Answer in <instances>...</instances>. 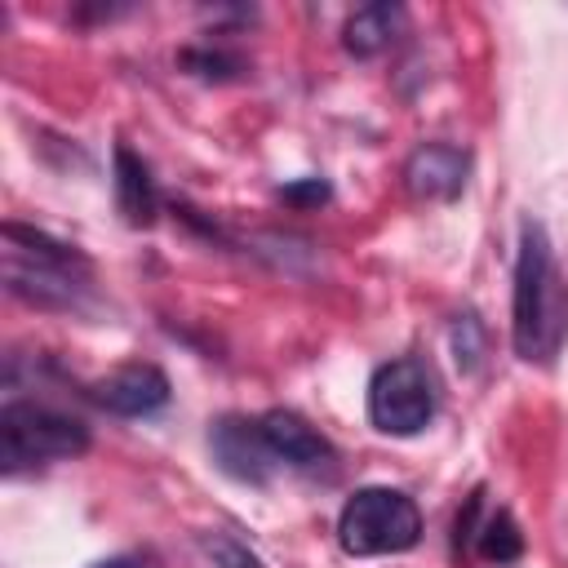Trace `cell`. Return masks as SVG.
<instances>
[{
    "label": "cell",
    "instance_id": "cell-1",
    "mask_svg": "<svg viewBox=\"0 0 568 568\" xmlns=\"http://www.w3.org/2000/svg\"><path fill=\"white\" fill-rule=\"evenodd\" d=\"M515 351L528 364H550L568 337V280L550 253L541 222L519 226V257H515Z\"/></svg>",
    "mask_w": 568,
    "mask_h": 568
},
{
    "label": "cell",
    "instance_id": "cell-2",
    "mask_svg": "<svg viewBox=\"0 0 568 568\" xmlns=\"http://www.w3.org/2000/svg\"><path fill=\"white\" fill-rule=\"evenodd\" d=\"M4 244H9L4 248V275H9L13 293H22L40 306H53V302L71 306L75 302V293L84 288V275H89V262L75 248H67V244L31 231V226H18V222H4Z\"/></svg>",
    "mask_w": 568,
    "mask_h": 568
},
{
    "label": "cell",
    "instance_id": "cell-3",
    "mask_svg": "<svg viewBox=\"0 0 568 568\" xmlns=\"http://www.w3.org/2000/svg\"><path fill=\"white\" fill-rule=\"evenodd\" d=\"M417 537H422L417 501L399 488H359L337 515V541L355 559L413 550Z\"/></svg>",
    "mask_w": 568,
    "mask_h": 568
},
{
    "label": "cell",
    "instance_id": "cell-4",
    "mask_svg": "<svg viewBox=\"0 0 568 568\" xmlns=\"http://www.w3.org/2000/svg\"><path fill=\"white\" fill-rule=\"evenodd\" d=\"M89 448L84 422L44 408V404H4L0 408V462L4 475H18L40 462H67Z\"/></svg>",
    "mask_w": 568,
    "mask_h": 568
},
{
    "label": "cell",
    "instance_id": "cell-5",
    "mask_svg": "<svg viewBox=\"0 0 568 568\" xmlns=\"http://www.w3.org/2000/svg\"><path fill=\"white\" fill-rule=\"evenodd\" d=\"M368 417L382 435H417L435 417V377L422 359L404 355L373 373Z\"/></svg>",
    "mask_w": 568,
    "mask_h": 568
},
{
    "label": "cell",
    "instance_id": "cell-6",
    "mask_svg": "<svg viewBox=\"0 0 568 568\" xmlns=\"http://www.w3.org/2000/svg\"><path fill=\"white\" fill-rule=\"evenodd\" d=\"M209 448H213V462L240 484H266L284 466L266 444L262 422H248V417H222L209 435Z\"/></svg>",
    "mask_w": 568,
    "mask_h": 568
},
{
    "label": "cell",
    "instance_id": "cell-7",
    "mask_svg": "<svg viewBox=\"0 0 568 568\" xmlns=\"http://www.w3.org/2000/svg\"><path fill=\"white\" fill-rule=\"evenodd\" d=\"M466 173H470V155L448 146V142H422L404 160V186L417 200H453V195H462Z\"/></svg>",
    "mask_w": 568,
    "mask_h": 568
},
{
    "label": "cell",
    "instance_id": "cell-8",
    "mask_svg": "<svg viewBox=\"0 0 568 568\" xmlns=\"http://www.w3.org/2000/svg\"><path fill=\"white\" fill-rule=\"evenodd\" d=\"M93 399L120 417H142L169 399V377L155 364H124L93 386Z\"/></svg>",
    "mask_w": 568,
    "mask_h": 568
},
{
    "label": "cell",
    "instance_id": "cell-9",
    "mask_svg": "<svg viewBox=\"0 0 568 568\" xmlns=\"http://www.w3.org/2000/svg\"><path fill=\"white\" fill-rule=\"evenodd\" d=\"M257 422H262V435H266V444L275 448V457H280L284 466H297V470H315V466L333 462V448H328V439H324L315 426H306L297 413L271 408V413H262Z\"/></svg>",
    "mask_w": 568,
    "mask_h": 568
},
{
    "label": "cell",
    "instance_id": "cell-10",
    "mask_svg": "<svg viewBox=\"0 0 568 568\" xmlns=\"http://www.w3.org/2000/svg\"><path fill=\"white\" fill-rule=\"evenodd\" d=\"M399 27H404V9H399V4H364V9H355V13L346 18L342 44H346V53H355V58H373V53H382V49L395 44Z\"/></svg>",
    "mask_w": 568,
    "mask_h": 568
},
{
    "label": "cell",
    "instance_id": "cell-11",
    "mask_svg": "<svg viewBox=\"0 0 568 568\" xmlns=\"http://www.w3.org/2000/svg\"><path fill=\"white\" fill-rule=\"evenodd\" d=\"M115 200H120L124 222H133V226H146V222L155 217V186H151V173H146V164H142L129 146H115Z\"/></svg>",
    "mask_w": 568,
    "mask_h": 568
},
{
    "label": "cell",
    "instance_id": "cell-12",
    "mask_svg": "<svg viewBox=\"0 0 568 568\" xmlns=\"http://www.w3.org/2000/svg\"><path fill=\"white\" fill-rule=\"evenodd\" d=\"M479 550H484V559H497V564H506V559H515V555L524 550L519 528H515V519H510L506 510H497V515L484 524V532H479Z\"/></svg>",
    "mask_w": 568,
    "mask_h": 568
},
{
    "label": "cell",
    "instance_id": "cell-13",
    "mask_svg": "<svg viewBox=\"0 0 568 568\" xmlns=\"http://www.w3.org/2000/svg\"><path fill=\"white\" fill-rule=\"evenodd\" d=\"M209 550H213V568H262V559L231 537H213Z\"/></svg>",
    "mask_w": 568,
    "mask_h": 568
},
{
    "label": "cell",
    "instance_id": "cell-14",
    "mask_svg": "<svg viewBox=\"0 0 568 568\" xmlns=\"http://www.w3.org/2000/svg\"><path fill=\"white\" fill-rule=\"evenodd\" d=\"M280 195H284V200H293V204H315V200H324V195H328V186H324L320 178H311L306 186H284Z\"/></svg>",
    "mask_w": 568,
    "mask_h": 568
},
{
    "label": "cell",
    "instance_id": "cell-15",
    "mask_svg": "<svg viewBox=\"0 0 568 568\" xmlns=\"http://www.w3.org/2000/svg\"><path fill=\"white\" fill-rule=\"evenodd\" d=\"M98 568H133V564H124V559H111V564H98Z\"/></svg>",
    "mask_w": 568,
    "mask_h": 568
}]
</instances>
